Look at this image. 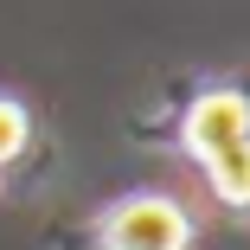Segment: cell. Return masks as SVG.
Listing matches in <instances>:
<instances>
[{"label": "cell", "instance_id": "obj_1", "mask_svg": "<svg viewBox=\"0 0 250 250\" xmlns=\"http://www.w3.org/2000/svg\"><path fill=\"white\" fill-rule=\"evenodd\" d=\"M180 135L225 206H250V96L244 90H206L186 109Z\"/></svg>", "mask_w": 250, "mask_h": 250}, {"label": "cell", "instance_id": "obj_2", "mask_svg": "<svg viewBox=\"0 0 250 250\" xmlns=\"http://www.w3.org/2000/svg\"><path fill=\"white\" fill-rule=\"evenodd\" d=\"M192 244V218L161 192L122 199L103 218V250H186Z\"/></svg>", "mask_w": 250, "mask_h": 250}, {"label": "cell", "instance_id": "obj_3", "mask_svg": "<svg viewBox=\"0 0 250 250\" xmlns=\"http://www.w3.org/2000/svg\"><path fill=\"white\" fill-rule=\"evenodd\" d=\"M26 135H32L26 109L13 103V96H0V167H13V161L26 154Z\"/></svg>", "mask_w": 250, "mask_h": 250}]
</instances>
